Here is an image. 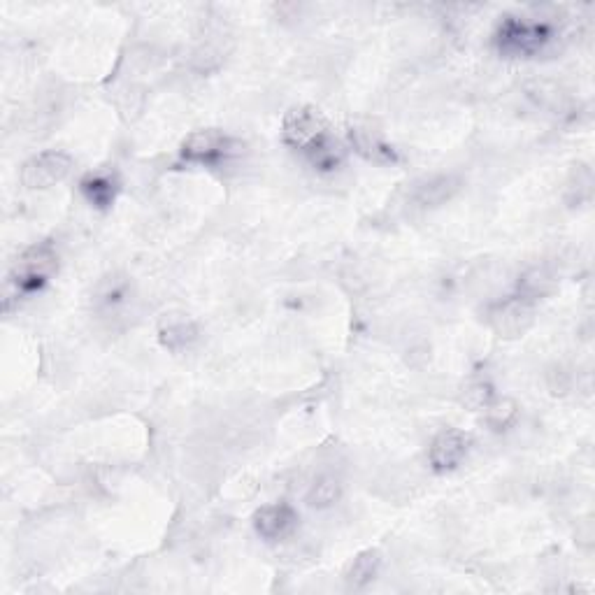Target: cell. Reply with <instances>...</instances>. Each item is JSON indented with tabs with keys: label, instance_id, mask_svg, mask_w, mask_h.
I'll use <instances>...</instances> for the list:
<instances>
[{
	"label": "cell",
	"instance_id": "obj_7",
	"mask_svg": "<svg viewBox=\"0 0 595 595\" xmlns=\"http://www.w3.org/2000/svg\"><path fill=\"white\" fill-rule=\"evenodd\" d=\"M533 319H535L533 300L523 296L505 300V303L498 305L491 314V324L496 328V333L503 335V338H519V335H523L530 326H533Z\"/></svg>",
	"mask_w": 595,
	"mask_h": 595
},
{
	"label": "cell",
	"instance_id": "obj_6",
	"mask_svg": "<svg viewBox=\"0 0 595 595\" xmlns=\"http://www.w3.org/2000/svg\"><path fill=\"white\" fill-rule=\"evenodd\" d=\"M470 449V435L458 428H447L435 437L428 449V461L437 472H451L463 463Z\"/></svg>",
	"mask_w": 595,
	"mask_h": 595
},
{
	"label": "cell",
	"instance_id": "obj_8",
	"mask_svg": "<svg viewBox=\"0 0 595 595\" xmlns=\"http://www.w3.org/2000/svg\"><path fill=\"white\" fill-rule=\"evenodd\" d=\"M296 523H298V514L291 505L286 503L263 505L261 510H256L254 514V530L268 542L282 540V537H286L293 528H296Z\"/></svg>",
	"mask_w": 595,
	"mask_h": 595
},
{
	"label": "cell",
	"instance_id": "obj_10",
	"mask_svg": "<svg viewBox=\"0 0 595 595\" xmlns=\"http://www.w3.org/2000/svg\"><path fill=\"white\" fill-rule=\"evenodd\" d=\"M159 340L170 351H184L198 340V326L186 314H166L159 326Z\"/></svg>",
	"mask_w": 595,
	"mask_h": 595
},
{
	"label": "cell",
	"instance_id": "obj_1",
	"mask_svg": "<svg viewBox=\"0 0 595 595\" xmlns=\"http://www.w3.org/2000/svg\"><path fill=\"white\" fill-rule=\"evenodd\" d=\"M56 268H59V261H56L54 249L49 245H35L17 258L10 275V286L17 296H31L54 277Z\"/></svg>",
	"mask_w": 595,
	"mask_h": 595
},
{
	"label": "cell",
	"instance_id": "obj_15",
	"mask_svg": "<svg viewBox=\"0 0 595 595\" xmlns=\"http://www.w3.org/2000/svg\"><path fill=\"white\" fill-rule=\"evenodd\" d=\"M486 424L493 430H505L510 428L516 417H519V407H516L514 400L510 398H493L489 405H486Z\"/></svg>",
	"mask_w": 595,
	"mask_h": 595
},
{
	"label": "cell",
	"instance_id": "obj_14",
	"mask_svg": "<svg viewBox=\"0 0 595 595\" xmlns=\"http://www.w3.org/2000/svg\"><path fill=\"white\" fill-rule=\"evenodd\" d=\"M340 498H342V484L340 479H335L331 475L319 477L317 482L310 486V493H307V503L317 507V510H326V507L338 503Z\"/></svg>",
	"mask_w": 595,
	"mask_h": 595
},
{
	"label": "cell",
	"instance_id": "obj_2",
	"mask_svg": "<svg viewBox=\"0 0 595 595\" xmlns=\"http://www.w3.org/2000/svg\"><path fill=\"white\" fill-rule=\"evenodd\" d=\"M554 31L544 21L507 19L498 31V47L510 56H533L551 42Z\"/></svg>",
	"mask_w": 595,
	"mask_h": 595
},
{
	"label": "cell",
	"instance_id": "obj_13",
	"mask_svg": "<svg viewBox=\"0 0 595 595\" xmlns=\"http://www.w3.org/2000/svg\"><path fill=\"white\" fill-rule=\"evenodd\" d=\"M305 154H307V159L312 161V166L319 168V170L338 168L342 163V159H344L342 145L335 138H331V135L321 138L317 145H312Z\"/></svg>",
	"mask_w": 595,
	"mask_h": 595
},
{
	"label": "cell",
	"instance_id": "obj_16",
	"mask_svg": "<svg viewBox=\"0 0 595 595\" xmlns=\"http://www.w3.org/2000/svg\"><path fill=\"white\" fill-rule=\"evenodd\" d=\"M493 398H496V396H493L491 384H486V382L470 384L468 389H465V393H463V403L468 405L472 412L486 410V405H489Z\"/></svg>",
	"mask_w": 595,
	"mask_h": 595
},
{
	"label": "cell",
	"instance_id": "obj_3",
	"mask_svg": "<svg viewBox=\"0 0 595 595\" xmlns=\"http://www.w3.org/2000/svg\"><path fill=\"white\" fill-rule=\"evenodd\" d=\"M328 135V121L324 112L312 105H298L286 112L282 121V138L289 147L307 152L312 145H317L321 138Z\"/></svg>",
	"mask_w": 595,
	"mask_h": 595
},
{
	"label": "cell",
	"instance_id": "obj_4",
	"mask_svg": "<svg viewBox=\"0 0 595 595\" xmlns=\"http://www.w3.org/2000/svg\"><path fill=\"white\" fill-rule=\"evenodd\" d=\"M70 170H73L70 154L49 149V152L35 154L21 166V184L31 191H45L61 184L70 175Z\"/></svg>",
	"mask_w": 595,
	"mask_h": 595
},
{
	"label": "cell",
	"instance_id": "obj_9",
	"mask_svg": "<svg viewBox=\"0 0 595 595\" xmlns=\"http://www.w3.org/2000/svg\"><path fill=\"white\" fill-rule=\"evenodd\" d=\"M461 179L456 175H435L428 177L421 182L417 189H414V203L421 207H440L449 203L451 198L461 191Z\"/></svg>",
	"mask_w": 595,
	"mask_h": 595
},
{
	"label": "cell",
	"instance_id": "obj_11",
	"mask_svg": "<svg viewBox=\"0 0 595 595\" xmlns=\"http://www.w3.org/2000/svg\"><path fill=\"white\" fill-rule=\"evenodd\" d=\"M379 568H382V554L377 549H365L349 563L347 572H344V582L351 589H363L365 584H370L377 577Z\"/></svg>",
	"mask_w": 595,
	"mask_h": 595
},
{
	"label": "cell",
	"instance_id": "obj_12",
	"mask_svg": "<svg viewBox=\"0 0 595 595\" xmlns=\"http://www.w3.org/2000/svg\"><path fill=\"white\" fill-rule=\"evenodd\" d=\"M82 191L91 205L110 207L114 198H117L119 184L110 172H93V175H89L82 182Z\"/></svg>",
	"mask_w": 595,
	"mask_h": 595
},
{
	"label": "cell",
	"instance_id": "obj_5",
	"mask_svg": "<svg viewBox=\"0 0 595 595\" xmlns=\"http://www.w3.org/2000/svg\"><path fill=\"white\" fill-rule=\"evenodd\" d=\"M231 138L224 131L217 128H205V131L191 133L189 138L182 142L179 156L189 163H203V166H212L224 159L231 152Z\"/></svg>",
	"mask_w": 595,
	"mask_h": 595
}]
</instances>
